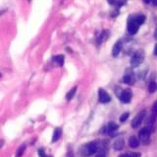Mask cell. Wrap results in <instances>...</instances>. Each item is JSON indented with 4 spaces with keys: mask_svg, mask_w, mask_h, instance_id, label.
I'll list each match as a JSON object with an SVG mask.
<instances>
[{
    "mask_svg": "<svg viewBox=\"0 0 157 157\" xmlns=\"http://www.w3.org/2000/svg\"><path fill=\"white\" fill-rule=\"evenodd\" d=\"M107 37H108V32H107V31H104L103 33H102L101 35H100V37H99V39H98V43H99V44L103 43V42L107 39Z\"/></svg>",
    "mask_w": 157,
    "mask_h": 157,
    "instance_id": "d6986e66",
    "label": "cell"
},
{
    "mask_svg": "<svg viewBox=\"0 0 157 157\" xmlns=\"http://www.w3.org/2000/svg\"><path fill=\"white\" fill-rule=\"evenodd\" d=\"M114 149L115 150H121L124 147V139L123 138H118L114 142Z\"/></svg>",
    "mask_w": 157,
    "mask_h": 157,
    "instance_id": "7c38bea8",
    "label": "cell"
},
{
    "mask_svg": "<svg viewBox=\"0 0 157 157\" xmlns=\"http://www.w3.org/2000/svg\"><path fill=\"white\" fill-rule=\"evenodd\" d=\"M139 138L143 140V141H146V139L149 138V135H150V128L149 127H143L142 130L139 131Z\"/></svg>",
    "mask_w": 157,
    "mask_h": 157,
    "instance_id": "52a82bcc",
    "label": "cell"
},
{
    "mask_svg": "<svg viewBox=\"0 0 157 157\" xmlns=\"http://www.w3.org/2000/svg\"><path fill=\"white\" fill-rule=\"evenodd\" d=\"M62 135V131L60 127H57L54 130V132H53V136H52V142H55L57 141V140L61 138Z\"/></svg>",
    "mask_w": 157,
    "mask_h": 157,
    "instance_id": "30bf717a",
    "label": "cell"
},
{
    "mask_svg": "<svg viewBox=\"0 0 157 157\" xmlns=\"http://www.w3.org/2000/svg\"><path fill=\"white\" fill-rule=\"evenodd\" d=\"M26 150V145H21L19 147V149L17 151V153H16V157H22V155L24 154V152Z\"/></svg>",
    "mask_w": 157,
    "mask_h": 157,
    "instance_id": "ac0fdd59",
    "label": "cell"
},
{
    "mask_svg": "<svg viewBox=\"0 0 157 157\" xmlns=\"http://www.w3.org/2000/svg\"><path fill=\"white\" fill-rule=\"evenodd\" d=\"M129 116H130V114H129V113H124V114L120 117V120H121V122H122V123H124L125 120H128Z\"/></svg>",
    "mask_w": 157,
    "mask_h": 157,
    "instance_id": "ffe728a7",
    "label": "cell"
},
{
    "mask_svg": "<svg viewBox=\"0 0 157 157\" xmlns=\"http://www.w3.org/2000/svg\"><path fill=\"white\" fill-rule=\"evenodd\" d=\"M128 157H140V154L138 152H132V153H128Z\"/></svg>",
    "mask_w": 157,
    "mask_h": 157,
    "instance_id": "44dd1931",
    "label": "cell"
},
{
    "mask_svg": "<svg viewBox=\"0 0 157 157\" xmlns=\"http://www.w3.org/2000/svg\"><path fill=\"white\" fill-rule=\"evenodd\" d=\"M139 25L136 21L135 20V18H130L128 21V32L130 35H135L136 32L139 31Z\"/></svg>",
    "mask_w": 157,
    "mask_h": 157,
    "instance_id": "3957f363",
    "label": "cell"
},
{
    "mask_svg": "<svg viewBox=\"0 0 157 157\" xmlns=\"http://www.w3.org/2000/svg\"><path fill=\"white\" fill-rule=\"evenodd\" d=\"M38 155L40 157H45V152L43 149H38Z\"/></svg>",
    "mask_w": 157,
    "mask_h": 157,
    "instance_id": "603a6c76",
    "label": "cell"
},
{
    "mask_svg": "<svg viewBox=\"0 0 157 157\" xmlns=\"http://www.w3.org/2000/svg\"><path fill=\"white\" fill-rule=\"evenodd\" d=\"M157 89V85L155 81H151L149 83V85H148V92H150V93H154Z\"/></svg>",
    "mask_w": 157,
    "mask_h": 157,
    "instance_id": "e0dca14e",
    "label": "cell"
},
{
    "mask_svg": "<svg viewBox=\"0 0 157 157\" xmlns=\"http://www.w3.org/2000/svg\"><path fill=\"white\" fill-rule=\"evenodd\" d=\"M151 1H152V0H143V2H144V3H146V4L151 3Z\"/></svg>",
    "mask_w": 157,
    "mask_h": 157,
    "instance_id": "484cf974",
    "label": "cell"
},
{
    "mask_svg": "<svg viewBox=\"0 0 157 157\" xmlns=\"http://www.w3.org/2000/svg\"><path fill=\"white\" fill-rule=\"evenodd\" d=\"M135 20L136 21V23L139 24V25H142L146 21V16L144 15H138L136 17H135Z\"/></svg>",
    "mask_w": 157,
    "mask_h": 157,
    "instance_id": "2e32d148",
    "label": "cell"
},
{
    "mask_svg": "<svg viewBox=\"0 0 157 157\" xmlns=\"http://www.w3.org/2000/svg\"><path fill=\"white\" fill-rule=\"evenodd\" d=\"M0 77H1V74H0Z\"/></svg>",
    "mask_w": 157,
    "mask_h": 157,
    "instance_id": "f1b7e54d",
    "label": "cell"
},
{
    "mask_svg": "<svg viewBox=\"0 0 157 157\" xmlns=\"http://www.w3.org/2000/svg\"><path fill=\"white\" fill-rule=\"evenodd\" d=\"M129 145L132 148H136L139 145V139L136 138V136H131L130 139H129Z\"/></svg>",
    "mask_w": 157,
    "mask_h": 157,
    "instance_id": "8fae6325",
    "label": "cell"
},
{
    "mask_svg": "<svg viewBox=\"0 0 157 157\" xmlns=\"http://www.w3.org/2000/svg\"><path fill=\"white\" fill-rule=\"evenodd\" d=\"M107 130H108V131H109V132H113L115 131H117L118 130V124L113 123V122H111V123H109V124H108Z\"/></svg>",
    "mask_w": 157,
    "mask_h": 157,
    "instance_id": "5bb4252c",
    "label": "cell"
},
{
    "mask_svg": "<svg viewBox=\"0 0 157 157\" xmlns=\"http://www.w3.org/2000/svg\"><path fill=\"white\" fill-rule=\"evenodd\" d=\"M123 80L125 83L129 84V85H132V84H134V82H135V76L132 73H126L124 75Z\"/></svg>",
    "mask_w": 157,
    "mask_h": 157,
    "instance_id": "9c48e42d",
    "label": "cell"
},
{
    "mask_svg": "<svg viewBox=\"0 0 157 157\" xmlns=\"http://www.w3.org/2000/svg\"><path fill=\"white\" fill-rule=\"evenodd\" d=\"M120 157H128V154H126V153H125V154H121Z\"/></svg>",
    "mask_w": 157,
    "mask_h": 157,
    "instance_id": "83f0119b",
    "label": "cell"
},
{
    "mask_svg": "<svg viewBox=\"0 0 157 157\" xmlns=\"http://www.w3.org/2000/svg\"><path fill=\"white\" fill-rule=\"evenodd\" d=\"M144 59V52L142 51H138L131 58V65L132 67L139 66L140 63H142Z\"/></svg>",
    "mask_w": 157,
    "mask_h": 157,
    "instance_id": "6da1fadb",
    "label": "cell"
},
{
    "mask_svg": "<svg viewBox=\"0 0 157 157\" xmlns=\"http://www.w3.org/2000/svg\"><path fill=\"white\" fill-rule=\"evenodd\" d=\"M132 96V94L131 90L127 89V90L123 91V93L121 94V96H120L121 102H122V103H129V102L131 101Z\"/></svg>",
    "mask_w": 157,
    "mask_h": 157,
    "instance_id": "8992f818",
    "label": "cell"
},
{
    "mask_svg": "<svg viewBox=\"0 0 157 157\" xmlns=\"http://www.w3.org/2000/svg\"><path fill=\"white\" fill-rule=\"evenodd\" d=\"M98 149V146H97V143L96 142H90L88 144H87L84 146V149H83V154L84 155H92L96 153V151Z\"/></svg>",
    "mask_w": 157,
    "mask_h": 157,
    "instance_id": "7a4b0ae2",
    "label": "cell"
},
{
    "mask_svg": "<svg viewBox=\"0 0 157 157\" xmlns=\"http://www.w3.org/2000/svg\"><path fill=\"white\" fill-rule=\"evenodd\" d=\"M151 2H153V5H154V6H156V5H157V0H152Z\"/></svg>",
    "mask_w": 157,
    "mask_h": 157,
    "instance_id": "4316f807",
    "label": "cell"
},
{
    "mask_svg": "<svg viewBox=\"0 0 157 157\" xmlns=\"http://www.w3.org/2000/svg\"><path fill=\"white\" fill-rule=\"evenodd\" d=\"M121 50H122V43L119 41V42L116 43L113 47V50H112V55H113L114 58L118 56L119 54L121 52Z\"/></svg>",
    "mask_w": 157,
    "mask_h": 157,
    "instance_id": "ba28073f",
    "label": "cell"
},
{
    "mask_svg": "<svg viewBox=\"0 0 157 157\" xmlns=\"http://www.w3.org/2000/svg\"><path fill=\"white\" fill-rule=\"evenodd\" d=\"M76 91H77V87L75 86V87L73 88V89H71V90L67 93V95H66L67 100H71V99H73V97H74L75 94H76Z\"/></svg>",
    "mask_w": 157,
    "mask_h": 157,
    "instance_id": "9a60e30c",
    "label": "cell"
},
{
    "mask_svg": "<svg viewBox=\"0 0 157 157\" xmlns=\"http://www.w3.org/2000/svg\"><path fill=\"white\" fill-rule=\"evenodd\" d=\"M144 117H146V111L139 112V114L135 117V119L132 120V127H135V128L138 127H139L140 124H142V123Z\"/></svg>",
    "mask_w": 157,
    "mask_h": 157,
    "instance_id": "277c9868",
    "label": "cell"
},
{
    "mask_svg": "<svg viewBox=\"0 0 157 157\" xmlns=\"http://www.w3.org/2000/svg\"><path fill=\"white\" fill-rule=\"evenodd\" d=\"M98 97H99V101L101 103H108L111 101V97L110 95L107 93L105 90L103 89H99V92H98Z\"/></svg>",
    "mask_w": 157,
    "mask_h": 157,
    "instance_id": "5b68a950",
    "label": "cell"
},
{
    "mask_svg": "<svg viewBox=\"0 0 157 157\" xmlns=\"http://www.w3.org/2000/svg\"><path fill=\"white\" fill-rule=\"evenodd\" d=\"M95 157H106V153L103 150H101V151H99L97 154H96Z\"/></svg>",
    "mask_w": 157,
    "mask_h": 157,
    "instance_id": "7402d4cb",
    "label": "cell"
},
{
    "mask_svg": "<svg viewBox=\"0 0 157 157\" xmlns=\"http://www.w3.org/2000/svg\"><path fill=\"white\" fill-rule=\"evenodd\" d=\"M53 60L55 62L58 63L59 66H62L64 64V55H62V54L56 55V56H54V58H53Z\"/></svg>",
    "mask_w": 157,
    "mask_h": 157,
    "instance_id": "4fadbf2b",
    "label": "cell"
},
{
    "mask_svg": "<svg viewBox=\"0 0 157 157\" xmlns=\"http://www.w3.org/2000/svg\"><path fill=\"white\" fill-rule=\"evenodd\" d=\"M156 109H157V103L155 102L154 105H153V109H152V110H153V113H154V114L156 113Z\"/></svg>",
    "mask_w": 157,
    "mask_h": 157,
    "instance_id": "cb8c5ba5",
    "label": "cell"
},
{
    "mask_svg": "<svg viewBox=\"0 0 157 157\" xmlns=\"http://www.w3.org/2000/svg\"><path fill=\"white\" fill-rule=\"evenodd\" d=\"M107 1H108V3H109V4H112V5L116 3V0H107Z\"/></svg>",
    "mask_w": 157,
    "mask_h": 157,
    "instance_id": "d4e9b609",
    "label": "cell"
}]
</instances>
